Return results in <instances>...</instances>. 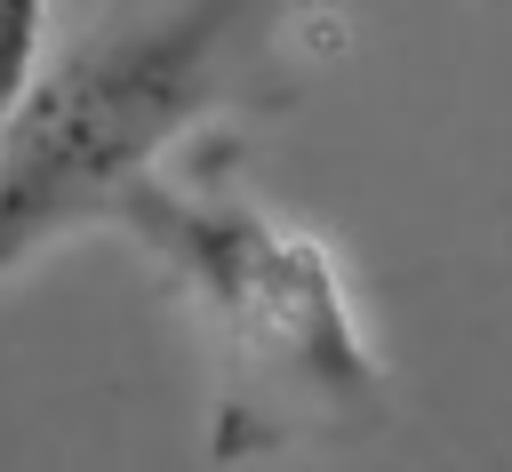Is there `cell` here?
I'll use <instances>...</instances> for the list:
<instances>
[{
	"label": "cell",
	"instance_id": "3957f363",
	"mask_svg": "<svg viewBox=\"0 0 512 472\" xmlns=\"http://www.w3.org/2000/svg\"><path fill=\"white\" fill-rule=\"evenodd\" d=\"M48 16H56V0H0V128L16 120L24 88L40 80V56H48Z\"/></svg>",
	"mask_w": 512,
	"mask_h": 472
},
{
	"label": "cell",
	"instance_id": "6da1fadb",
	"mask_svg": "<svg viewBox=\"0 0 512 472\" xmlns=\"http://www.w3.org/2000/svg\"><path fill=\"white\" fill-rule=\"evenodd\" d=\"M320 0H152L40 72L0 128V280L112 224L160 160L224 112L280 104Z\"/></svg>",
	"mask_w": 512,
	"mask_h": 472
},
{
	"label": "cell",
	"instance_id": "7a4b0ae2",
	"mask_svg": "<svg viewBox=\"0 0 512 472\" xmlns=\"http://www.w3.org/2000/svg\"><path fill=\"white\" fill-rule=\"evenodd\" d=\"M112 232H128L176 296L200 312L216 368H224V432L216 448H264L296 424H336L368 416L384 400V368L360 336L352 288L336 256L248 200L232 168L208 152L192 176H144L120 208Z\"/></svg>",
	"mask_w": 512,
	"mask_h": 472
}]
</instances>
